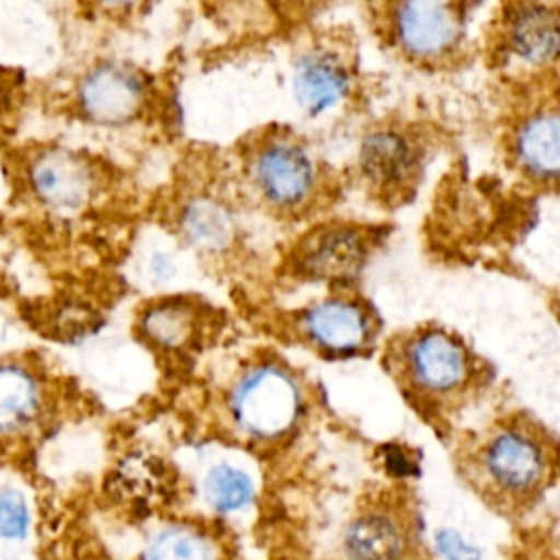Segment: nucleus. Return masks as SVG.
Returning a JSON list of instances; mask_svg holds the SVG:
<instances>
[{
    "label": "nucleus",
    "mask_w": 560,
    "mask_h": 560,
    "mask_svg": "<svg viewBox=\"0 0 560 560\" xmlns=\"http://www.w3.org/2000/svg\"><path fill=\"white\" fill-rule=\"evenodd\" d=\"M383 37L407 61L444 68L462 52V18L453 0H385Z\"/></svg>",
    "instance_id": "obj_4"
},
{
    "label": "nucleus",
    "mask_w": 560,
    "mask_h": 560,
    "mask_svg": "<svg viewBox=\"0 0 560 560\" xmlns=\"http://www.w3.org/2000/svg\"><path fill=\"white\" fill-rule=\"evenodd\" d=\"M201 492L212 512L230 516L247 510L256 499V481L254 477L228 462L212 464L201 481Z\"/></svg>",
    "instance_id": "obj_18"
},
{
    "label": "nucleus",
    "mask_w": 560,
    "mask_h": 560,
    "mask_svg": "<svg viewBox=\"0 0 560 560\" xmlns=\"http://www.w3.org/2000/svg\"><path fill=\"white\" fill-rule=\"evenodd\" d=\"M179 232L190 247L217 254L232 243L234 219L221 201L199 195L184 203L179 212Z\"/></svg>",
    "instance_id": "obj_17"
},
{
    "label": "nucleus",
    "mask_w": 560,
    "mask_h": 560,
    "mask_svg": "<svg viewBox=\"0 0 560 560\" xmlns=\"http://www.w3.org/2000/svg\"><path fill=\"white\" fill-rule=\"evenodd\" d=\"M151 0H77L81 11L101 20H125L140 13Z\"/></svg>",
    "instance_id": "obj_24"
},
{
    "label": "nucleus",
    "mask_w": 560,
    "mask_h": 560,
    "mask_svg": "<svg viewBox=\"0 0 560 560\" xmlns=\"http://www.w3.org/2000/svg\"><path fill=\"white\" fill-rule=\"evenodd\" d=\"M402 372L416 392L444 398L468 385L472 359L455 337L442 330H422L405 343Z\"/></svg>",
    "instance_id": "obj_9"
},
{
    "label": "nucleus",
    "mask_w": 560,
    "mask_h": 560,
    "mask_svg": "<svg viewBox=\"0 0 560 560\" xmlns=\"http://www.w3.org/2000/svg\"><path fill=\"white\" fill-rule=\"evenodd\" d=\"M46 405L42 374L22 359H0V444L28 438L44 420Z\"/></svg>",
    "instance_id": "obj_11"
},
{
    "label": "nucleus",
    "mask_w": 560,
    "mask_h": 560,
    "mask_svg": "<svg viewBox=\"0 0 560 560\" xmlns=\"http://www.w3.org/2000/svg\"><path fill=\"white\" fill-rule=\"evenodd\" d=\"M341 551L346 560H411L413 538L398 512L372 508L350 521Z\"/></svg>",
    "instance_id": "obj_16"
},
{
    "label": "nucleus",
    "mask_w": 560,
    "mask_h": 560,
    "mask_svg": "<svg viewBox=\"0 0 560 560\" xmlns=\"http://www.w3.org/2000/svg\"><path fill=\"white\" fill-rule=\"evenodd\" d=\"M151 103L144 72L114 59L83 68L61 96V109L94 127H125L138 122Z\"/></svg>",
    "instance_id": "obj_3"
},
{
    "label": "nucleus",
    "mask_w": 560,
    "mask_h": 560,
    "mask_svg": "<svg viewBox=\"0 0 560 560\" xmlns=\"http://www.w3.org/2000/svg\"><path fill=\"white\" fill-rule=\"evenodd\" d=\"M28 98L31 90L26 77L15 68L0 66V153L18 140Z\"/></svg>",
    "instance_id": "obj_21"
},
{
    "label": "nucleus",
    "mask_w": 560,
    "mask_h": 560,
    "mask_svg": "<svg viewBox=\"0 0 560 560\" xmlns=\"http://www.w3.org/2000/svg\"><path fill=\"white\" fill-rule=\"evenodd\" d=\"M177 273V265L175 260L168 256V252H153V256L149 258V276L153 278V282L162 284L173 280Z\"/></svg>",
    "instance_id": "obj_25"
},
{
    "label": "nucleus",
    "mask_w": 560,
    "mask_h": 560,
    "mask_svg": "<svg viewBox=\"0 0 560 560\" xmlns=\"http://www.w3.org/2000/svg\"><path fill=\"white\" fill-rule=\"evenodd\" d=\"M234 424L254 440H278L298 424L304 396L298 378L278 363H258L234 383L228 398Z\"/></svg>",
    "instance_id": "obj_5"
},
{
    "label": "nucleus",
    "mask_w": 560,
    "mask_h": 560,
    "mask_svg": "<svg viewBox=\"0 0 560 560\" xmlns=\"http://www.w3.org/2000/svg\"><path fill=\"white\" fill-rule=\"evenodd\" d=\"M433 547L444 560H481V549L453 527H440L433 534Z\"/></svg>",
    "instance_id": "obj_23"
},
{
    "label": "nucleus",
    "mask_w": 560,
    "mask_h": 560,
    "mask_svg": "<svg viewBox=\"0 0 560 560\" xmlns=\"http://www.w3.org/2000/svg\"><path fill=\"white\" fill-rule=\"evenodd\" d=\"M15 197L48 219L85 214L105 190V164L59 140H15L2 153Z\"/></svg>",
    "instance_id": "obj_1"
},
{
    "label": "nucleus",
    "mask_w": 560,
    "mask_h": 560,
    "mask_svg": "<svg viewBox=\"0 0 560 560\" xmlns=\"http://www.w3.org/2000/svg\"><path fill=\"white\" fill-rule=\"evenodd\" d=\"M142 335L160 348H182L195 332V313L182 302H162L147 308L140 317Z\"/></svg>",
    "instance_id": "obj_20"
},
{
    "label": "nucleus",
    "mask_w": 560,
    "mask_h": 560,
    "mask_svg": "<svg viewBox=\"0 0 560 560\" xmlns=\"http://www.w3.org/2000/svg\"><path fill=\"white\" fill-rule=\"evenodd\" d=\"M350 81L348 61L326 46L304 50L293 66V96L311 116L337 107L348 96Z\"/></svg>",
    "instance_id": "obj_15"
},
{
    "label": "nucleus",
    "mask_w": 560,
    "mask_h": 560,
    "mask_svg": "<svg viewBox=\"0 0 560 560\" xmlns=\"http://www.w3.org/2000/svg\"><path fill=\"white\" fill-rule=\"evenodd\" d=\"M560 0H501L492 24V52L508 70L556 68Z\"/></svg>",
    "instance_id": "obj_6"
},
{
    "label": "nucleus",
    "mask_w": 560,
    "mask_h": 560,
    "mask_svg": "<svg viewBox=\"0 0 560 560\" xmlns=\"http://www.w3.org/2000/svg\"><path fill=\"white\" fill-rule=\"evenodd\" d=\"M304 337L328 354H352L372 339L368 308L348 298H328L308 306L300 319Z\"/></svg>",
    "instance_id": "obj_14"
},
{
    "label": "nucleus",
    "mask_w": 560,
    "mask_h": 560,
    "mask_svg": "<svg viewBox=\"0 0 560 560\" xmlns=\"http://www.w3.org/2000/svg\"><path fill=\"white\" fill-rule=\"evenodd\" d=\"M424 162L427 142L411 125L383 122L361 140L359 171L370 188L383 197L409 192L420 179Z\"/></svg>",
    "instance_id": "obj_8"
},
{
    "label": "nucleus",
    "mask_w": 560,
    "mask_h": 560,
    "mask_svg": "<svg viewBox=\"0 0 560 560\" xmlns=\"http://www.w3.org/2000/svg\"><path fill=\"white\" fill-rule=\"evenodd\" d=\"M368 254V238L359 228L328 225L304 241L298 267L311 280L350 282L363 271Z\"/></svg>",
    "instance_id": "obj_12"
},
{
    "label": "nucleus",
    "mask_w": 560,
    "mask_h": 560,
    "mask_svg": "<svg viewBox=\"0 0 560 560\" xmlns=\"http://www.w3.org/2000/svg\"><path fill=\"white\" fill-rule=\"evenodd\" d=\"M33 503L18 483L0 486V540L7 545L24 542L33 532Z\"/></svg>",
    "instance_id": "obj_22"
},
{
    "label": "nucleus",
    "mask_w": 560,
    "mask_h": 560,
    "mask_svg": "<svg viewBox=\"0 0 560 560\" xmlns=\"http://www.w3.org/2000/svg\"><path fill=\"white\" fill-rule=\"evenodd\" d=\"M245 177L265 206L278 212L308 208L324 186V166L289 129L267 127L241 142Z\"/></svg>",
    "instance_id": "obj_2"
},
{
    "label": "nucleus",
    "mask_w": 560,
    "mask_h": 560,
    "mask_svg": "<svg viewBox=\"0 0 560 560\" xmlns=\"http://www.w3.org/2000/svg\"><path fill=\"white\" fill-rule=\"evenodd\" d=\"M140 560H219V551L206 532L171 523L149 538Z\"/></svg>",
    "instance_id": "obj_19"
},
{
    "label": "nucleus",
    "mask_w": 560,
    "mask_h": 560,
    "mask_svg": "<svg viewBox=\"0 0 560 560\" xmlns=\"http://www.w3.org/2000/svg\"><path fill=\"white\" fill-rule=\"evenodd\" d=\"M201 4L230 31L271 35L304 26L328 0H201Z\"/></svg>",
    "instance_id": "obj_13"
},
{
    "label": "nucleus",
    "mask_w": 560,
    "mask_h": 560,
    "mask_svg": "<svg viewBox=\"0 0 560 560\" xmlns=\"http://www.w3.org/2000/svg\"><path fill=\"white\" fill-rule=\"evenodd\" d=\"M477 464L494 492L525 499L547 481L551 457L542 438L532 429L503 427L486 440Z\"/></svg>",
    "instance_id": "obj_7"
},
{
    "label": "nucleus",
    "mask_w": 560,
    "mask_h": 560,
    "mask_svg": "<svg viewBox=\"0 0 560 560\" xmlns=\"http://www.w3.org/2000/svg\"><path fill=\"white\" fill-rule=\"evenodd\" d=\"M512 164L532 182L556 184L560 168V116L556 96L527 107L508 133Z\"/></svg>",
    "instance_id": "obj_10"
}]
</instances>
